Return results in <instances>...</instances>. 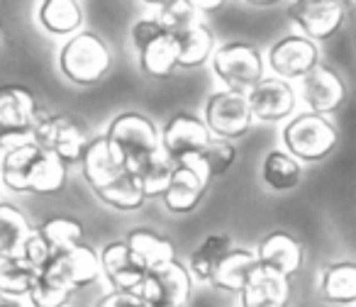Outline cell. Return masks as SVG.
Wrapping results in <instances>:
<instances>
[{
  "label": "cell",
  "mask_w": 356,
  "mask_h": 307,
  "mask_svg": "<svg viewBox=\"0 0 356 307\" xmlns=\"http://www.w3.org/2000/svg\"><path fill=\"white\" fill-rule=\"evenodd\" d=\"M0 307H25V305H20L17 300H0Z\"/></svg>",
  "instance_id": "f35d334b"
},
{
  "label": "cell",
  "mask_w": 356,
  "mask_h": 307,
  "mask_svg": "<svg viewBox=\"0 0 356 307\" xmlns=\"http://www.w3.org/2000/svg\"><path fill=\"white\" fill-rule=\"evenodd\" d=\"M234 161H237V147H234V142H227V139L213 137L208 142V147L203 149V154H200V164H203L210 181L227 174L234 166Z\"/></svg>",
  "instance_id": "836d02e7"
},
{
  "label": "cell",
  "mask_w": 356,
  "mask_h": 307,
  "mask_svg": "<svg viewBox=\"0 0 356 307\" xmlns=\"http://www.w3.org/2000/svg\"><path fill=\"white\" fill-rule=\"evenodd\" d=\"M254 256L261 268H268L291 281L302 268V244L288 232H271L259 242Z\"/></svg>",
  "instance_id": "d6986e66"
},
{
  "label": "cell",
  "mask_w": 356,
  "mask_h": 307,
  "mask_svg": "<svg viewBox=\"0 0 356 307\" xmlns=\"http://www.w3.org/2000/svg\"><path fill=\"white\" fill-rule=\"evenodd\" d=\"M110 154L127 174L161 156L159 127L142 113H122L108 124L103 134Z\"/></svg>",
  "instance_id": "3957f363"
},
{
  "label": "cell",
  "mask_w": 356,
  "mask_h": 307,
  "mask_svg": "<svg viewBox=\"0 0 356 307\" xmlns=\"http://www.w3.org/2000/svg\"><path fill=\"white\" fill-rule=\"evenodd\" d=\"M40 100L25 85H0V142L32 137L37 122L44 117Z\"/></svg>",
  "instance_id": "8fae6325"
},
{
  "label": "cell",
  "mask_w": 356,
  "mask_h": 307,
  "mask_svg": "<svg viewBox=\"0 0 356 307\" xmlns=\"http://www.w3.org/2000/svg\"><path fill=\"white\" fill-rule=\"evenodd\" d=\"M161 35H166V32L156 25V20H154V17H142V20H137L132 25V44H134V49H137V51L144 49L149 42H154L156 37H161Z\"/></svg>",
  "instance_id": "8d00e7d4"
},
{
  "label": "cell",
  "mask_w": 356,
  "mask_h": 307,
  "mask_svg": "<svg viewBox=\"0 0 356 307\" xmlns=\"http://www.w3.org/2000/svg\"><path fill=\"white\" fill-rule=\"evenodd\" d=\"M37 17L42 27L51 35L74 37L83 25V8L76 0H44L40 3Z\"/></svg>",
  "instance_id": "cb8c5ba5"
},
{
  "label": "cell",
  "mask_w": 356,
  "mask_h": 307,
  "mask_svg": "<svg viewBox=\"0 0 356 307\" xmlns=\"http://www.w3.org/2000/svg\"><path fill=\"white\" fill-rule=\"evenodd\" d=\"M242 307H288L293 300V283L268 268L257 266L239 292Z\"/></svg>",
  "instance_id": "ffe728a7"
},
{
  "label": "cell",
  "mask_w": 356,
  "mask_h": 307,
  "mask_svg": "<svg viewBox=\"0 0 356 307\" xmlns=\"http://www.w3.org/2000/svg\"><path fill=\"white\" fill-rule=\"evenodd\" d=\"M3 151H6V144L0 142V156H3Z\"/></svg>",
  "instance_id": "ab89813d"
},
{
  "label": "cell",
  "mask_w": 356,
  "mask_h": 307,
  "mask_svg": "<svg viewBox=\"0 0 356 307\" xmlns=\"http://www.w3.org/2000/svg\"><path fill=\"white\" fill-rule=\"evenodd\" d=\"M17 254H20V256L25 258V261L30 263L32 268H35L37 276L44 271L47 263H49L51 256H54V251L49 249V244H47L44 239H42L40 234L35 232V229H32L30 237L22 242V247H20V251H17Z\"/></svg>",
  "instance_id": "d590c367"
},
{
  "label": "cell",
  "mask_w": 356,
  "mask_h": 307,
  "mask_svg": "<svg viewBox=\"0 0 356 307\" xmlns=\"http://www.w3.org/2000/svg\"><path fill=\"white\" fill-rule=\"evenodd\" d=\"M288 17L300 27L305 40L317 44L341 30L346 10L337 0H298L288 6Z\"/></svg>",
  "instance_id": "5bb4252c"
},
{
  "label": "cell",
  "mask_w": 356,
  "mask_h": 307,
  "mask_svg": "<svg viewBox=\"0 0 356 307\" xmlns=\"http://www.w3.org/2000/svg\"><path fill=\"white\" fill-rule=\"evenodd\" d=\"M210 59L213 74L225 83V90L247 95L264 78V56L249 42H227Z\"/></svg>",
  "instance_id": "52a82bcc"
},
{
  "label": "cell",
  "mask_w": 356,
  "mask_h": 307,
  "mask_svg": "<svg viewBox=\"0 0 356 307\" xmlns=\"http://www.w3.org/2000/svg\"><path fill=\"white\" fill-rule=\"evenodd\" d=\"M95 307H147V302L137 295V292H122V290H110L103 295Z\"/></svg>",
  "instance_id": "74e56055"
},
{
  "label": "cell",
  "mask_w": 356,
  "mask_h": 307,
  "mask_svg": "<svg viewBox=\"0 0 356 307\" xmlns=\"http://www.w3.org/2000/svg\"><path fill=\"white\" fill-rule=\"evenodd\" d=\"M81 171H83L86 183L90 185L95 198L120 213H134L147 203L132 176L115 161L103 137L90 139L83 159H81Z\"/></svg>",
  "instance_id": "7a4b0ae2"
},
{
  "label": "cell",
  "mask_w": 356,
  "mask_h": 307,
  "mask_svg": "<svg viewBox=\"0 0 356 307\" xmlns=\"http://www.w3.org/2000/svg\"><path fill=\"white\" fill-rule=\"evenodd\" d=\"M137 295L147 302V307H184L193 295V278L176 258L166 266L147 271Z\"/></svg>",
  "instance_id": "9c48e42d"
},
{
  "label": "cell",
  "mask_w": 356,
  "mask_h": 307,
  "mask_svg": "<svg viewBox=\"0 0 356 307\" xmlns=\"http://www.w3.org/2000/svg\"><path fill=\"white\" fill-rule=\"evenodd\" d=\"M296 88L288 81L276 78V76H271V78L264 76L247 93L252 119H259V122H283V119H288L296 113Z\"/></svg>",
  "instance_id": "2e32d148"
},
{
  "label": "cell",
  "mask_w": 356,
  "mask_h": 307,
  "mask_svg": "<svg viewBox=\"0 0 356 307\" xmlns=\"http://www.w3.org/2000/svg\"><path fill=\"white\" fill-rule=\"evenodd\" d=\"M98 258H100V276L108 278L113 290L137 292V288L142 285L144 276H147V268L134 258V254L127 249L124 239L110 242L103 249V254H98Z\"/></svg>",
  "instance_id": "ac0fdd59"
},
{
  "label": "cell",
  "mask_w": 356,
  "mask_h": 307,
  "mask_svg": "<svg viewBox=\"0 0 356 307\" xmlns=\"http://www.w3.org/2000/svg\"><path fill=\"white\" fill-rule=\"evenodd\" d=\"M35 232L49 244L54 254L83 244V224L76 217H66V215H54V217L44 219L40 227H35Z\"/></svg>",
  "instance_id": "f1b7e54d"
},
{
  "label": "cell",
  "mask_w": 356,
  "mask_h": 307,
  "mask_svg": "<svg viewBox=\"0 0 356 307\" xmlns=\"http://www.w3.org/2000/svg\"><path fill=\"white\" fill-rule=\"evenodd\" d=\"M210 132L203 124V119L188 113H178L163 124V129L159 132V142H161V154L163 159L171 166L184 164L186 159L200 156L203 149L210 142Z\"/></svg>",
  "instance_id": "30bf717a"
},
{
  "label": "cell",
  "mask_w": 356,
  "mask_h": 307,
  "mask_svg": "<svg viewBox=\"0 0 356 307\" xmlns=\"http://www.w3.org/2000/svg\"><path fill=\"white\" fill-rule=\"evenodd\" d=\"M229 249H232V239L227 234H210V237H205V242L191 254V261L186 266L191 278H198V281L208 283L213 271L218 268V263L222 261V256Z\"/></svg>",
  "instance_id": "f546056e"
},
{
  "label": "cell",
  "mask_w": 356,
  "mask_h": 307,
  "mask_svg": "<svg viewBox=\"0 0 356 307\" xmlns=\"http://www.w3.org/2000/svg\"><path fill=\"white\" fill-rule=\"evenodd\" d=\"M171 37H173V42H176L178 69H195V66H203L215 51L213 30L200 20L186 25L184 30H178L176 35H171Z\"/></svg>",
  "instance_id": "44dd1931"
},
{
  "label": "cell",
  "mask_w": 356,
  "mask_h": 307,
  "mask_svg": "<svg viewBox=\"0 0 356 307\" xmlns=\"http://www.w3.org/2000/svg\"><path fill=\"white\" fill-rule=\"evenodd\" d=\"M268 64H271L276 78L291 83V81H300L307 71L320 64V49L315 42L305 40L302 35H288L271 47Z\"/></svg>",
  "instance_id": "e0dca14e"
},
{
  "label": "cell",
  "mask_w": 356,
  "mask_h": 307,
  "mask_svg": "<svg viewBox=\"0 0 356 307\" xmlns=\"http://www.w3.org/2000/svg\"><path fill=\"white\" fill-rule=\"evenodd\" d=\"M124 244H127V249L134 254V258H137L147 271H154V268L176 261V247L171 244V239L161 237V234L152 232V229H147V227L132 229V232L124 237Z\"/></svg>",
  "instance_id": "7402d4cb"
},
{
  "label": "cell",
  "mask_w": 356,
  "mask_h": 307,
  "mask_svg": "<svg viewBox=\"0 0 356 307\" xmlns=\"http://www.w3.org/2000/svg\"><path fill=\"white\" fill-rule=\"evenodd\" d=\"M210 183L213 181L205 174L203 164H200V156L186 159L184 164L173 166L168 188L161 195L163 208L173 215H191L200 205L203 195L208 193Z\"/></svg>",
  "instance_id": "4fadbf2b"
},
{
  "label": "cell",
  "mask_w": 356,
  "mask_h": 307,
  "mask_svg": "<svg viewBox=\"0 0 356 307\" xmlns=\"http://www.w3.org/2000/svg\"><path fill=\"white\" fill-rule=\"evenodd\" d=\"M35 278L37 271L20 254H0V297L3 300L27 297Z\"/></svg>",
  "instance_id": "4316f807"
},
{
  "label": "cell",
  "mask_w": 356,
  "mask_h": 307,
  "mask_svg": "<svg viewBox=\"0 0 356 307\" xmlns=\"http://www.w3.org/2000/svg\"><path fill=\"white\" fill-rule=\"evenodd\" d=\"M27 300H30L32 307H66L71 300V295L61 290V288L51 285L44 276H37L35 283L30 285Z\"/></svg>",
  "instance_id": "e575fe53"
},
{
  "label": "cell",
  "mask_w": 356,
  "mask_h": 307,
  "mask_svg": "<svg viewBox=\"0 0 356 307\" xmlns=\"http://www.w3.org/2000/svg\"><path fill=\"white\" fill-rule=\"evenodd\" d=\"M139 56V69L147 74L149 78H171L178 71V54H176V42L171 35H161L154 42H149L144 49L137 51Z\"/></svg>",
  "instance_id": "d4e9b609"
},
{
  "label": "cell",
  "mask_w": 356,
  "mask_h": 307,
  "mask_svg": "<svg viewBox=\"0 0 356 307\" xmlns=\"http://www.w3.org/2000/svg\"><path fill=\"white\" fill-rule=\"evenodd\" d=\"M0 181L13 193L54 195L66 185V166L35 142H22L3 151Z\"/></svg>",
  "instance_id": "6da1fadb"
},
{
  "label": "cell",
  "mask_w": 356,
  "mask_h": 307,
  "mask_svg": "<svg viewBox=\"0 0 356 307\" xmlns=\"http://www.w3.org/2000/svg\"><path fill=\"white\" fill-rule=\"evenodd\" d=\"M171 171L173 166L168 164L166 159L161 156H156V159H152L149 164L139 166L134 174H129L134 179V183H137L139 193H142L144 200H154V198H161L163 190L168 188V181H171Z\"/></svg>",
  "instance_id": "1f68e13d"
},
{
  "label": "cell",
  "mask_w": 356,
  "mask_h": 307,
  "mask_svg": "<svg viewBox=\"0 0 356 307\" xmlns=\"http://www.w3.org/2000/svg\"><path fill=\"white\" fill-rule=\"evenodd\" d=\"M261 179L271 190L286 193V190L298 188V183L302 181V166L286 151L273 149L266 154V159L261 164Z\"/></svg>",
  "instance_id": "83f0119b"
},
{
  "label": "cell",
  "mask_w": 356,
  "mask_h": 307,
  "mask_svg": "<svg viewBox=\"0 0 356 307\" xmlns=\"http://www.w3.org/2000/svg\"><path fill=\"white\" fill-rule=\"evenodd\" d=\"M259 266L257 256L249 249H229L222 256V261L218 263V268L213 271L208 283H213L218 290L225 292H242V288L247 285L252 271Z\"/></svg>",
  "instance_id": "603a6c76"
},
{
  "label": "cell",
  "mask_w": 356,
  "mask_h": 307,
  "mask_svg": "<svg viewBox=\"0 0 356 307\" xmlns=\"http://www.w3.org/2000/svg\"><path fill=\"white\" fill-rule=\"evenodd\" d=\"M300 98L307 105V113L312 115H327L337 113L346 100V85L341 76L332 66L317 64L300 78Z\"/></svg>",
  "instance_id": "9a60e30c"
},
{
  "label": "cell",
  "mask_w": 356,
  "mask_h": 307,
  "mask_svg": "<svg viewBox=\"0 0 356 307\" xmlns=\"http://www.w3.org/2000/svg\"><path fill=\"white\" fill-rule=\"evenodd\" d=\"M252 113H249L247 95L232 93V90H218L205 103L203 124L208 127L210 137L215 139H234L244 137L252 129Z\"/></svg>",
  "instance_id": "7c38bea8"
},
{
  "label": "cell",
  "mask_w": 356,
  "mask_h": 307,
  "mask_svg": "<svg viewBox=\"0 0 356 307\" xmlns=\"http://www.w3.org/2000/svg\"><path fill=\"white\" fill-rule=\"evenodd\" d=\"M154 20L166 35H176L186 25L198 20V13L193 10L191 0H163L154 6Z\"/></svg>",
  "instance_id": "d6a6232c"
},
{
  "label": "cell",
  "mask_w": 356,
  "mask_h": 307,
  "mask_svg": "<svg viewBox=\"0 0 356 307\" xmlns=\"http://www.w3.org/2000/svg\"><path fill=\"white\" fill-rule=\"evenodd\" d=\"M320 295L332 305H351L356 300V263L339 261L330 263L322 271Z\"/></svg>",
  "instance_id": "484cf974"
},
{
  "label": "cell",
  "mask_w": 356,
  "mask_h": 307,
  "mask_svg": "<svg viewBox=\"0 0 356 307\" xmlns=\"http://www.w3.org/2000/svg\"><path fill=\"white\" fill-rule=\"evenodd\" d=\"M281 139L286 154L298 164H317V161H325L337 149L339 134L334 124L322 115L300 113L286 122Z\"/></svg>",
  "instance_id": "5b68a950"
},
{
  "label": "cell",
  "mask_w": 356,
  "mask_h": 307,
  "mask_svg": "<svg viewBox=\"0 0 356 307\" xmlns=\"http://www.w3.org/2000/svg\"><path fill=\"white\" fill-rule=\"evenodd\" d=\"M32 224L20 208L0 203V254H17L32 232Z\"/></svg>",
  "instance_id": "4dcf8cb0"
},
{
  "label": "cell",
  "mask_w": 356,
  "mask_h": 307,
  "mask_svg": "<svg viewBox=\"0 0 356 307\" xmlns=\"http://www.w3.org/2000/svg\"><path fill=\"white\" fill-rule=\"evenodd\" d=\"M59 69L71 83L95 85L113 69V54L103 37L95 32H76L59 51Z\"/></svg>",
  "instance_id": "277c9868"
},
{
  "label": "cell",
  "mask_w": 356,
  "mask_h": 307,
  "mask_svg": "<svg viewBox=\"0 0 356 307\" xmlns=\"http://www.w3.org/2000/svg\"><path fill=\"white\" fill-rule=\"evenodd\" d=\"M51 285L61 288L64 292L74 295L76 290L90 285L100 278V258L98 251L90 249L88 244H79L74 249H66L51 256L47 268L40 273Z\"/></svg>",
  "instance_id": "ba28073f"
},
{
  "label": "cell",
  "mask_w": 356,
  "mask_h": 307,
  "mask_svg": "<svg viewBox=\"0 0 356 307\" xmlns=\"http://www.w3.org/2000/svg\"><path fill=\"white\" fill-rule=\"evenodd\" d=\"M90 132L86 122L71 117V115H44L37 122L32 139L40 149L51 154L64 166L81 164L86 149L90 144Z\"/></svg>",
  "instance_id": "8992f818"
}]
</instances>
